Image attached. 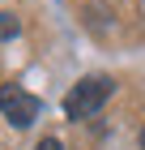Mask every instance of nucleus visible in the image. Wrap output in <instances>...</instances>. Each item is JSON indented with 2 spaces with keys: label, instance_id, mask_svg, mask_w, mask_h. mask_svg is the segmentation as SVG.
I'll use <instances>...</instances> for the list:
<instances>
[{
  "label": "nucleus",
  "instance_id": "f257e3e1",
  "mask_svg": "<svg viewBox=\"0 0 145 150\" xmlns=\"http://www.w3.org/2000/svg\"><path fill=\"white\" fill-rule=\"evenodd\" d=\"M111 90H115V81L102 77V73L81 77L77 86L68 90V99H64V116H68V120H85V116H94L107 99H111Z\"/></svg>",
  "mask_w": 145,
  "mask_h": 150
},
{
  "label": "nucleus",
  "instance_id": "f03ea898",
  "mask_svg": "<svg viewBox=\"0 0 145 150\" xmlns=\"http://www.w3.org/2000/svg\"><path fill=\"white\" fill-rule=\"evenodd\" d=\"M39 107L43 103H39L30 90H22L17 81H4V86H0V112L9 116L13 129H30L34 120H39Z\"/></svg>",
  "mask_w": 145,
  "mask_h": 150
},
{
  "label": "nucleus",
  "instance_id": "7ed1b4c3",
  "mask_svg": "<svg viewBox=\"0 0 145 150\" xmlns=\"http://www.w3.org/2000/svg\"><path fill=\"white\" fill-rule=\"evenodd\" d=\"M17 35V17L13 13H0V39H13Z\"/></svg>",
  "mask_w": 145,
  "mask_h": 150
},
{
  "label": "nucleus",
  "instance_id": "20e7f679",
  "mask_svg": "<svg viewBox=\"0 0 145 150\" xmlns=\"http://www.w3.org/2000/svg\"><path fill=\"white\" fill-rule=\"evenodd\" d=\"M34 150H64V146H60L56 137H43V142H39V146H34Z\"/></svg>",
  "mask_w": 145,
  "mask_h": 150
},
{
  "label": "nucleus",
  "instance_id": "39448f33",
  "mask_svg": "<svg viewBox=\"0 0 145 150\" xmlns=\"http://www.w3.org/2000/svg\"><path fill=\"white\" fill-rule=\"evenodd\" d=\"M141 146H145V129H141Z\"/></svg>",
  "mask_w": 145,
  "mask_h": 150
}]
</instances>
